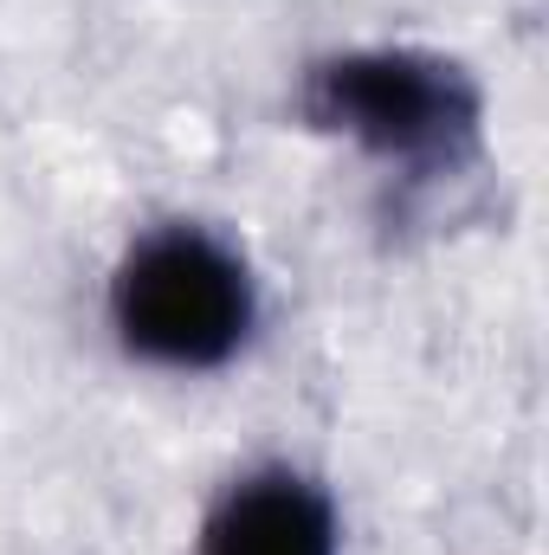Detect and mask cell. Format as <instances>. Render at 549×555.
<instances>
[{
	"mask_svg": "<svg viewBox=\"0 0 549 555\" xmlns=\"http://www.w3.org/2000/svg\"><path fill=\"white\" fill-rule=\"evenodd\" d=\"M246 317V272L201 233H155L117 272V330L149 362L214 369L240 349Z\"/></svg>",
	"mask_w": 549,
	"mask_h": 555,
	"instance_id": "6da1fadb",
	"label": "cell"
},
{
	"mask_svg": "<svg viewBox=\"0 0 549 555\" xmlns=\"http://www.w3.org/2000/svg\"><path fill=\"white\" fill-rule=\"evenodd\" d=\"M310 111L317 124H336L356 142L401 155V162H433L472 137V91L452 65L413 59V52H369V59H336L310 78Z\"/></svg>",
	"mask_w": 549,
	"mask_h": 555,
	"instance_id": "7a4b0ae2",
	"label": "cell"
},
{
	"mask_svg": "<svg viewBox=\"0 0 549 555\" xmlns=\"http://www.w3.org/2000/svg\"><path fill=\"white\" fill-rule=\"evenodd\" d=\"M207 555H336V530L323 498L304 478L266 472V478H246L214 511Z\"/></svg>",
	"mask_w": 549,
	"mask_h": 555,
	"instance_id": "3957f363",
	"label": "cell"
}]
</instances>
